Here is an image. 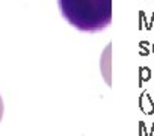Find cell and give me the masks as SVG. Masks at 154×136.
<instances>
[{
    "label": "cell",
    "mask_w": 154,
    "mask_h": 136,
    "mask_svg": "<svg viewBox=\"0 0 154 136\" xmlns=\"http://www.w3.org/2000/svg\"><path fill=\"white\" fill-rule=\"evenodd\" d=\"M60 15L77 30L97 33L112 23V0H57Z\"/></svg>",
    "instance_id": "6da1fadb"
},
{
    "label": "cell",
    "mask_w": 154,
    "mask_h": 136,
    "mask_svg": "<svg viewBox=\"0 0 154 136\" xmlns=\"http://www.w3.org/2000/svg\"><path fill=\"white\" fill-rule=\"evenodd\" d=\"M100 70H101V76L104 79V82L110 86L112 85V44L109 42L101 54L100 59Z\"/></svg>",
    "instance_id": "7a4b0ae2"
},
{
    "label": "cell",
    "mask_w": 154,
    "mask_h": 136,
    "mask_svg": "<svg viewBox=\"0 0 154 136\" xmlns=\"http://www.w3.org/2000/svg\"><path fill=\"white\" fill-rule=\"evenodd\" d=\"M152 76H151V70L148 66H140L139 68V85H142L145 80H151Z\"/></svg>",
    "instance_id": "3957f363"
},
{
    "label": "cell",
    "mask_w": 154,
    "mask_h": 136,
    "mask_svg": "<svg viewBox=\"0 0 154 136\" xmlns=\"http://www.w3.org/2000/svg\"><path fill=\"white\" fill-rule=\"evenodd\" d=\"M146 45H149V42H148V41H142V42H140V48H142L140 54H142V56L149 54V48H146Z\"/></svg>",
    "instance_id": "277c9868"
},
{
    "label": "cell",
    "mask_w": 154,
    "mask_h": 136,
    "mask_svg": "<svg viewBox=\"0 0 154 136\" xmlns=\"http://www.w3.org/2000/svg\"><path fill=\"white\" fill-rule=\"evenodd\" d=\"M143 23H145V29L148 30V23L145 21V14L140 11V12H139V29H142V24H143Z\"/></svg>",
    "instance_id": "5b68a950"
},
{
    "label": "cell",
    "mask_w": 154,
    "mask_h": 136,
    "mask_svg": "<svg viewBox=\"0 0 154 136\" xmlns=\"http://www.w3.org/2000/svg\"><path fill=\"white\" fill-rule=\"evenodd\" d=\"M3 118V100H2V95H0V121Z\"/></svg>",
    "instance_id": "8992f818"
},
{
    "label": "cell",
    "mask_w": 154,
    "mask_h": 136,
    "mask_svg": "<svg viewBox=\"0 0 154 136\" xmlns=\"http://www.w3.org/2000/svg\"><path fill=\"white\" fill-rule=\"evenodd\" d=\"M152 26H154V12H152V15H151V20L148 21V30H151Z\"/></svg>",
    "instance_id": "52a82bcc"
},
{
    "label": "cell",
    "mask_w": 154,
    "mask_h": 136,
    "mask_svg": "<svg viewBox=\"0 0 154 136\" xmlns=\"http://www.w3.org/2000/svg\"><path fill=\"white\" fill-rule=\"evenodd\" d=\"M151 51H152V54H154V44L151 45Z\"/></svg>",
    "instance_id": "ba28073f"
},
{
    "label": "cell",
    "mask_w": 154,
    "mask_h": 136,
    "mask_svg": "<svg viewBox=\"0 0 154 136\" xmlns=\"http://www.w3.org/2000/svg\"><path fill=\"white\" fill-rule=\"evenodd\" d=\"M152 74H154V70H152ZM151 80H152V82H154V76H152V79H151Z\"/></svg>",
    "instance_id": "9c48e42d"
}]
</instances>
